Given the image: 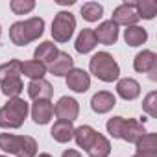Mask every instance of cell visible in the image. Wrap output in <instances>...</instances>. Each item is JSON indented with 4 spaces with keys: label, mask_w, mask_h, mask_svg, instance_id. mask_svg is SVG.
Wrapping results in <instances>:
<instances>
[{
    "label": "cell",
    "mask_w": 157,
    "mask_h": 157,
    "mask_svg": "<svg viewBox=\"0 0 157 157\" xmlns=\"http://www.w3.org/2000/svg\"><path fill=\"white\" fill-rule=\"evenodd\" d=\"M74 68V59L67 52H59L57 57L50 63V72L54 76H67Z\"/></svg>",
    "instance_id": "cell-17"
},
{
    "label": "cell",
    "mask_w": 157,
    "mask_h": 157,
    "mask_svg": "<svg viewBox=\"0 0 157 157\" xmlns=\"http://www.w3.org/2000/svg\"><path fill=\"white\" fill-rule=\"evenodd\" d=\"M21 74L32 78V80H43V76L46 74V65L39 61H21Z\"/></svg>",
    "instance_id": "cell-22"
},
{
    "label": "cell",
    "mask_w": 157,
    "mask_h": 157,
    "mask_svg": "<svg viewBox=\"0 0 157 157\" xmlns=\"http://www.w3.org/2000/svg\"><path fill=\"white\" fill-rule=\"evenodd\" d=\"M102 15H104V8L98 2H87L82 6V17L87 22H96L98 19H102Z\"/></svg>",
    "instance_id": "cell-25"
},
{
    "label": "cell",
    "mask_w": 157,
    "mask_h": 157,
    "mask_svg": "<svg viewBox=\"0 0 157 157\" xmlns=\"http://www.w3.org/2000/svg\"><path fill=\"white\" fill-rule=\"evenodd\" d=\"M28 94L33 100H50L54 94V87L46 80H32L28 85Z\"/></svg>",
    "instance_id": "cell-14"
},
{
    "label": "cell",
    "mask_w": 157,
    "mask_h": 157,
    "mask_svg": "<svg viewBox=\"0 0 157 157\" xmlns=\"http://www.w3.org/2000/svg\"><path fill=\"white\" fill-rule=\"evenodd\" d=\"M28 104L22 98H10L4 107H0V128L17 129L24 124L28 117Z\"/></svg>",
    "instance_id": "cell-5"
},
{
    "label": "cell",
    "mask_w": 157,
    "mask_h": 157,
    "mask_svg": "<svg viewBox=\"0 0 157 157\" xmlns=\"http://www.w3.org/2000/svg\"><path fill=\"white\" fill-rule=\"evenodd\" d=\"M22 89H24V85H22L21 76L10 78V80H4L2 82V93L8 98H19V94L22 93Z\"/></svg>",
    "instance_id": "cell-24"
},
{
    "label": "cell",
    "mask_w": 157,
    "mask_h": 157,
    "mask_svg": "<svg viewBox=\"0 0 157 157\" xmlns=\"http://www.w3.org/2000/svg\"><path fill=\"white\" fill-rule=\"evenodd\" d=\"M44 30V21L41 17H32L28 21H19L10 28V39L17 46H26L28 43L39 39Z\"/></svg>",
    "instance_id": "cell-1"
},
{
    "label": "cell",
    "mask_w": 157,
    "mask_h": 157,
    "mask_svg": "<svg viewBox=\"0 0 157 157\" xmlns=\"http://www.w3.org/2000/svg\"><path fill=\"white\" fill-rule=\"evenodd\" d=\"M89 68L98 80H102L105 83H111V82L118 80V76H120V67L109 52L94 54L89 61Z\"/></svg>",
    "instance_id": "cell-4"
},
{
    "label": "cell",
    "mask_w": 157,
    "mask_h": 157,
    "mask_svg": "<svg viewBox=\"0 0 157 157\" xmlns=\"http://www.w3.org/2000/svg\"><path fill=\"white\" fill-rule=\"evenodd\" d=\"M139 11H137V6L135 2H124L120 4L115 11H113V22L117 26H137V21H139Z\"/></svg>",
    "instance_id": "cell-7"
},
{
    "label": "cell",
    "mask_w": 157,
    "mask_h": 157,
    "mask_svg": "<svg viewBox=\"0 0 157 157\" xmlns=\"http://www.w3.org/2000/svg\"><path fill=\"white\" fill-rule=\"evenodd\" d=\"M111 151V142L102 135V133H96L94 140L91 142V146L87 148V153L91 157H107Z\"/></svg>",
    "instance_id": "cell-20"
},
{
    "label": "cell",
    "mask_w": 157,
    "mask_h": 157,
    "mask_svg": "<svg viewBox=\"0 0 157 157\" xmlns=\"http://www.w3.org/2000/svg\"><path fill=\"white\" fill-rule=\"evenodd\" d=\"M0 150L13 153L17 157H35L37 142L28 135H13V133H0Z\"/></svg>",
    "instance_id": "cell-3"
},
{
    "label": "cell",
    "mask_w": 157,
    "mask_h": 157,
    "mask_svg": "<svg viewBox=\"0 0 157 157\" xmlns=\"http://www.w3.org/2000/svg\"><path fill=\"white\" fill-rule=\"evenodd\" d=\"M39 157H52V155H50V153H41Z\"/></svg>",
    "instance_id": "cell-34"
},
{
    "label": "cell",
    "mask_w": 157,
    "mask_h": 157,
    "mask_svg": "<svg viewBox=\"0 0 157 157\" xmlns=\"http://www.w3.org/2000/svg\"><path fill=\"white\" fill-rule=\"evenodd\" d=\"M98 44L96 41V35H94V30L93 28H83L80 32V35H78L76 39V50L80 54H89L91 50H94V46Z\"/></svg>",
    "instance_id": "cell-16"
},
{
    "label": "cell",
    "mask_w": 157,
    "mask_h": 157,
    "mask_svg": "<svg viewBox=\"0 0 157 157\" xmlns=\"http://www.w3.org/2000/svg\"><path fill=\"white\" fill-rule=\"evenodd\" d=\"M63 157H82V153L76 150H67V151H63Z\"/></svg>",
    "instance_id": "cell-32"
},
{
    "label": "cell",
    "mask_w": 157,
    "mask_h": 157,
    "mask_svg": "<svg viewBox=\"0 0 157 157\" xmlns=\"http://www.w3.org/2000/svg\"><path fill=\"white\" fill-rule=\"evenodd\" d=\"M96 133H98L96 129H93L91 126L83 124V126H80V128H76V129H74V139H76L78 146L83 148V150L87 151V148H89V146H91V142L94 140Z\"/></svg>",
    "instance_id": "cell-21"
},
{
    "label": "cell",
    "mask_w": 157,
    "mask_h": 157,
    "mask_svg": "<svg viewBox=\"0 0 157 157\" xmlns=\"http://www.w3.org/2000/svg\"><path fill=\"white\" fill-rule=\"evenodd\" d=\"M57 54H59V50H57V46H56L52 41H44V43H41V44L35 48V52H33L35 61H39V63H43V65L52 63V61L57 57Z\"/></svg>",
    "instance_id": "cell-18"
},
{
    "label": "cell",
    "mask_w": 157,
    "mask_h": 157,
    "mask_svg": "<svg viewBox=\"0 0 157 157\" xmlns=\"http://www.w3.org/2000/svg\"><path fill=\"white\" fill-rule=\"evenodd\" d=\"M124 39H126V44H129V46H140L142 43H146L148 33L140 26H129L124 32Z\"/></svg>",
    "instance_id": "cell-23"
},
{
    "label": "cell",
    "mask_w": 157,
    "mask_h": 157,
    "mask_svg": "<svg viewBox=\"0 0 157 157\" xmlns=\"http://www.w3.org/2000/svg\"><path fill=\"white\" fill-rule=\"evenodd\" d=\"M117 93L124 100H135L140 94V85H139V82L133 80V78H122V80H118V83H117Z\"/></svg>",
    "instance_id": "cell-15"
},
{
    "label": "cell",
    "mask_w": 157,
    "mask_h": 157,
    "mask_svg": "<svg viewBox=\"0 0 157 157\" xmlns=\"http://www.w3.org/2000/svg\"><path fill=\"white\" fill-rule=\"evenodd\" d=\"M56 2H57L59 6H72L74 0H56Z\"/></svg>",
    "instance_id": "cell-33"
},
{
    "label": "cell",
    "mask_w": 157,
    "mask_h": 157,
    "mask_svg": "<svg viewBox=\"0 0 157 157\" xmlns=\"http://www.w3.org/2000/svg\"><path fill=\"white\" fill-rule=\"evenodd\" d=\"M54 113L59 120H65V122H72L78 118V115H80V105H78V102L70 96H63L59 98V102L54 105Z\"/></svg>",
    "instance_id": "cell-9"
},
{
    "label": "cell",
    "mask_w": 157,
    "mask_h": 157,
    "mask_svg": "<svg viewBox=\"0 0 157 157\" xmlns=\"http://www.w3.org/2000/svg\"><path fill=\"white\" fill-rule=\"evenodd\" d=\"M0 157H6V155H0Z\"/></svg>",
    "instance_id": "cell-36"
},
{
    "label": "cell",
    "mask_w": 157,
    "mask_h": 157,
    "mask_svg": "<svg viewBox=\"0 0 157 157\" xmlns=\"http://www.w3.org/2000/svg\"><path fill=\"white\" fill-rule=\"evenodd\" d=\"M94 35H96V41L102 44H107V46L115 44L118 39V26L113 21H105L94 30Z\"/></svg>",
    "instance_id": "cell-13"
},
{
    "label": "cell",
    "mask_w": 157,
    "mask_h": 157,
    "mask_svg": "<svg viewBox=\"0 0 157 157\" xmlns=\"http://www.w3.org/2000/svg\"><path fill=\"white\" fill-rule=\"evenodd\" d=\"M67 87L74 93H85L91 87V76L83 68H72L67 74Z\"/></svg>",
    "instance_id": "cell-10"
},
{
    "label": "cell",
    "mask_w": 157,
    "mask_h": 157,
    "mask_svg": "<svg viewBox=\"0 0 157 157\" xmlns=\"http://www.w3.org/2000/svg\"><path fill=\"white\" fill-rule=\"evenodd\" d=\"M133 157H157V151H137Z\"/></svg>",
    "instance_id": "cell-31"
},
{
    "label": "cell",
    "mask_w": 157,
    "mask_h": 157,
    "mask_svg": "<svg viewBox=\"0 0 157 157\" xmlns=\"http://www.w3.org/2000/svg\"><path fill=\"white\" fill-rule=\"evenodd\" d=\"M133 68L137 72H148L150 74V80H157V56L151 52V50H142L135 56V61H133Z\"/></svg>",
    "instance_id": "cell-8"
},
{
    "label": "cell",
    "mask_w": 157,
    "mask_h": 157,
    "mask_svg": "<svg viewBox=\"0 0 157 157\" xmlns=\"http://www.w3.org/2000/svg\"><path fill=\"white\" fill-rule=\"evenodd\" d=\"M0 35H2V28H0Z\"/></svg>",
    "instance_id": "cell-35"
},
{
    "label": "cell",
    "mask_w": 157,
    "mask_h": 157,
    "mask_svg": "<svg viewBox=\"0 0 157 157\" xmlns=\"http://www.w3.org/2000/svg\"><path fill=\"white\" fill-rule=\"evenodd\" d=\"M50 135H52V139L57 140V142H68L70 139H74V126H72V122L57 120V122L52 126Z\"/></svg>",
    "instance_id": "cell-19"
},
{
    "label": "cell",
    "mask_w": 157,
    "mask_h": 157,
    "mask_svg": "<svg viewBox=\"0 0 157 157\" xmlns=\"http://www.w3.org/2000/svg\"><path fill=\"white\" fill-rule=\"evenodd\" d=\"M107 128V133H111L115 139H122L126 142H137L146 131H144V126L142 122L135 120V118H122V117H113L107 120L105 124Z\"/></svg>",
    "instance_id": "cell-2"
},
{
    "label": "cell",
    "mask_w": 157,
    "mask_h": 157,
    "mask_svg": "<svg viewBox=\"0 0 157 157\" xmlns=\"http://www.w3.org/2000/svg\"><path fill=\"white\" fill-rule=\"evenodd\" d=\"M21 76V61L19 59H11L4 65H0V83L10 78H17Z\"/></svg>",
    "instance_id": "cell-26"
},
{
    "label": "cell",
    "mask_w": 157,
    "mask_h": 157,
    "mask_svg": "<svg viewBox=\"0 0 157 157\" xmlns=\"http://www.w3.org/2000/svg\"><path fill=\"white\" fill-rule=\"evenodd\" d=\"M135 144H137V151H157V135L144 133Z\"/></svg>",
    "instance_id": "cell-28"
},
{
    "label": "cell",
    "mask_w": 157,
    "mask_h": 157,
    "mask_svg": "<svg viewBox=\"0 0 157 157\" xmlns=\"http://www.w3.org/2000/svg\"><path fill=\"white\" fill-rule=\"evenodd\" d=\"M135 6L139 17L142 19H153L157 15V2H153V0H139V2H135Z\"/></svg>",
    "instance_id": "cell-27"
},
{
    "label": "cell",
    "mask_w": 157,
    "mask_h": 157,
    "mask_svg": "<svg viewBox=\"0 0 157 157\" xmlns=\"http://www.w3.org/2000/svg\"><path fill=\"white\" fill-rule=\"evenodd\" d=\"M76 28V19L70 11H59L52 21V37L57 43H67Z\"/></svg>",
    "instance_id": "cell-6"
},
{
    "label": "cell",
    "mask_w": 157,
    "mask_h": 157,
    "mask_svg": "<svg viewBox=\"0 0 157 157\" xmlns=\"http://www.w3.org/2000/svg\"><path fill=\"white\" fill-rule=\"evenodd\" d=\"M142 111H146L151 118L157 117V93H155V91L148 93V96L144 98V102H142Z\"/></svg>",
    "instance_id": "cell-30"
},
{
    "label": "cell",
    "mask_w": 157,
    "mask_h": 157,
    "mask_svg": "<svg viewBox=\"0 0 157 157\" xmlns=\"http://www.w3.org/2000/svg\"><path fill=\"white\" fill-rule=\"evenodd\" d=\"M54 117V105L50 100H35V104L32 105V118L35 124H48Z\"/></svg>",
    "instance_id": "cell-11"
},
{
    "label": "cell",
    "mask_w": 157,
    "mask_h": 157,
    "mask_svg": "<svg viewBox=\"0 0 157 157\" xmlns=\"http://www.w3.org/2000/svg\"><path fill=\"white\" fill-rule=\"evenodd\" d=\"M10 8L15 15H26L35 8V2L33 0H13L10 4Z\"/></svg>",
    "instance_id": "cell-29"
},
{
    "label": "cell",
    "mask_w": 157,
    "mask_h": 157,
    "mask_svg": "<svg viewBox=\"0 0 157 157\" xmlns=\"http://www.w3.org/2000/svg\"><path fill=\"white\" fill-rule=\"evenodd\" d=\"M115 105H117V98H115V94L109 93V91H100V93H96V94L91 98V107H93V111L98 113V115H104V113L111 111Z\"/></svg>",
    "instance_id": "cell-12"
}]
</instances>
